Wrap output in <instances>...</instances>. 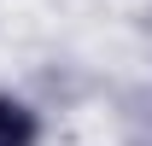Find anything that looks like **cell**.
<instances>
[{"label": "cell", "mask_w": 152, "mask_h": 146, "mask_svg": "<svg viewBox=\"0 0 152 146\" xmlns=\"http://www.w3.org/2000/svg\"><path fill=\"white\" fill-rule=\"evenodd\" d=\"M35 140V123H29V111L12 105V99H0V146H29Z\"/></svg>", "instance_id": "6da1fadb"}]
</instances>
